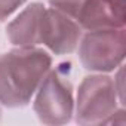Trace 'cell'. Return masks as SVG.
Wrapping results in <instances>:
<instances>
[{"instance_id": "10", "label": "cell", "mask_w": 126, "mask_h": 126, "mask_svg": "<svg viewBox=\"0 0 126 126\" xmlns=\"http://www.w3.org/2000/svg\"><path fill=\"white\" fill-rule=\"evenodd\" d=\"M125 65L122 64L120 67H117L113 73H114V77H113V82H114V89H116V94H117V98H119V102L120 105L125 107Z\"/></svg>"}, {"instance_id": "9", "label": "cell", "mask_w": 126, "mask_h": 126, "mask_svg": "<svg viewBox=\"0 0 126 126\" xmlns=\"http://www.w3.org/2000/svg\"><path fill=\"white\" fill-rule=\"evenodd\" d=\"M25 2L27 0H0V24L8 21Z\"/></svg>"}, {"instance_id": "12", "label": "cell", "mask_w": 126, "mask_h": 126, "mask_svg": "<svg viewBox=\"0 0 126 126\" xmlns=\"http://www.w3.org/2000/svg\"><path fill=\"white\" fill-rule=\"evenodd\" d=\"M0 120H2V105H0Z\"/></svg>"}, {"instance_id": "2", "label": "cell", "mask_w": 126, "mask_h": 126, "mask_svg": "<svg viewBox=\"0 0 126 126\" xmlns=\"http://www.w3.org/2000/svg\"><path fill=\"white\" fill-rule=\"evenodd\" d=\"M33 110L43 125H67L74 114V88L61 65L50 68L40 82L34 96Z\"/></svg>"}, {"instance_id": "8", "label": "cell", "mask_w": 126, "mask_h": 126, "mask_svg": "<svg viewBox=\"0 0 126 126\" xmlns=\"http://www.w3.org/2000/svg\"><path fill=\"white\" fill-rule=\"evenodd\" d=\"M50 8H55L61 12L67 14L71 18H76V14L83 0H46Z\"/></svg>"}, {"instance_id": "11", "label": "cell", "mask_w": 126, "mask_h": 126, "mask_svg": "<svg viewBox=\"0 0 126 126\" xmlns=\"http://www.w3.org/2000/svg\"><path fill=\"white\" fill-rule=\"evenodd\" d=\"M105 2H107L111 8H114L116 11L125 14V0H105Z\"/></svg>"}, {"instance_id": "1", "label": "cell", "mask_w": 126, "mask_h": 126, "mask_svg": "<svg viewBox=\"0 0 126 126\" xmlns=\"http://www.w3.org/2000/svg\"><path fill=\"white\" fill-rule=\"evenodd\" d=\"M52 55L42 46L16 47L0 53V105L27 107L52 68Z\"/></svg>"}, {"instance_id": "6", "label": "cell", "mask_w": 126, "mask_h": 126, "mask_svg": "<svg viewBox=\"0 0 126 126\" xmlns=\"http://www.w3.org/2000/svg\"><path fill=\"white\" fill-rule=\"evenodd\" d=\"M45 5L33 2L27 5L18 15L6 25V37L12 46L34 47L39 46V27Z\"/></svg>"}, {"instance_id": "4", "label": "cell", "mask_w": 126, "mask_h": 126, "mask_svg": "<svg viewBox=\"0 0 126 126\" xmlns=\"http://www.w3.org/2000/svg\"><path fill=\"white\" fill-rule=\"evenodd\" d=\"M76 50L85 70L110 74L125 62V27L83 31Z\"/></svg>"}, {"instance_id": "5", "label": "cell", "mask_w": 126, "mask_h": 126, "mask_svg": "<svg viewBox=\"0 0 126 126\" xmlns=\"http://www.w3.org/2000/svg\"><path fill=\"white\" fill-rule=\"evenodd\" d=\"M83 30L77 21L55 8H45L39 27V46L50 55H70L76 52Z\"/></svg>"}, {"instance_id": "7", "label": "cell", "mask_w": 126, "mask_h": 126, "mask_svg": "<svg viewBox=\"0 0 126 126\" xmlns=\"http://www.w3.org/2000/svg\"><path fill=\"white\" fill-rule=\"evenodd\" d=\"M83 31L125 27L126 14L116 11L105 0H83L76 18Z\"/></svg>"}, {"instance_id": "3", "label": "cell", "mask_w": 126, "mask_h": 126, "mask_svg": "<svg viewBox=\"0 0 126 126\" xmlns=\"http://www.w3.org/2000/svg\"><path fill=\"white\" fill-rule=\"evenodd\" d=\"M117 107H120V102L113 77L104 73H91L82 79L76 91L73 119L83 126L105 125Z\"/></svg>"}]
</instances>
